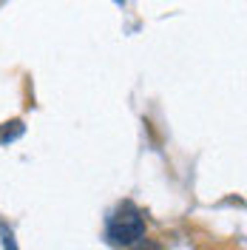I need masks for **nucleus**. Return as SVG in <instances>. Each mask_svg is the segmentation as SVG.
I'll return each mask as SVG.
<instances>
[{"instance_id":"obj_2","label":"nucleus","mask_w":247,"mask_h":250,"mask_svg":"<svg viewBox=\"0 0 247 250\" xmlns=\"http://www.w3.org/2000/svg\"><path fill=\"white\" fill-rule=\"evenodd\" d=\"M23 134V123L20 120H12V123H6L3 128H0V145H6V142L17 140Z\"/></svg>"},{"instance_id":"obj_3","label":"nucleus","mask_w":247,"mask_h":250,"mask_svg":"<svg viewBox=\"0 0 247 250\" xmlns=\"http://www.w3.org/2000/svg\"><path fill=\"white\" fill-rule=\"evenodd\" d=\"M3 248H6V250H17V245H15V236H12V230H3Z\"/></svg>"},{"instance_id":"obj_1","label":"nucleus","mask_w":247,"mask_h":250,"mask_svg":"<svg viewBox=\"0 0 247 250\" xmlns=\"http://www.w3.org/2000/svg\"><path fill=\"white\" fill-rule=\"evenodd\" d=\"M145 236V222L131 205H125L117 216H111L108 222V239L117 245H137Z\"/></svg>"}]
</instances>
